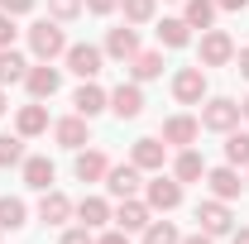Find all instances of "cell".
<instances>
[{
	"instance_id": "cell-30",
	"label": "cell",
	"mask_w": 249,
	"mask_h": 244,
	"mask_svg": "<svg viewBox=\"0 0 249 244\" xmlns=\"http://www.w3.org/2000/svg\"><path fill=\"white\" fill-rule=\"evenodd\" d=\"M24 163V134H0V168Z\"/></svg>"
},
{
	"instance_id": "cell-33",
	"label": "cell",
	"mask_w": 249,
	"mask_h": 244,
	"mask_svg": "<svg viewBox=\"0 0 249 244\" xmlns=\"http://www.w3.org/2000/svg\"><path fill=\"white\" fill-rule=\"evenodd\" d=\"M225 163H235V168H240V163H249V134H235V129H230V144H225Z\"/></svg>"
},
{
	"instance_id": "cell-24",
	"label": "cell",
	"mask_w": 249,
	"mask_h": 244,
	"mask_svg": "<svg viewBox=\"0 0 249 244\" xmlns=\"http://www.w3.org/2000/svg\"><path fill=\"white\" fill-rule=\"evenodd\" d=\"M77 220H82L87 230L106 225V220H110V201H101V196H82V201H77Z\"/></svg>"
},
{
	"instance_id": "cell-42",
	"label": "cell",
	"mask_w": 249,
	"mask_h": 244,
	"mask_svg": "<svg viewBox=\"0 0 249 244\" xmlns=\"http://www.w3.org/2000/svg\"><path fill=\"white\" fill-rule=\"evenodd\" d=\"M230 244H249V230H230Z\"/></svg>"
},
{
	"instance_id": "cell-28",
	"label": "cell",
	"mask_w": 249,
	"mask_h": 244,
	"mask_svg": "<svg viewBox=\"0 0 249 244\" xmlns=\"http://www.w3.org/2000/svg\"><path fill=\"white\" fill-rule=\"evenodd\" d=\"M24 201H19V196H0V230H19V225H24Z\"/></svg>"
},
{
	"instance_id": "cell-39",
	"label": "cell",
	"mask_w": 249,
	"mask_h": 244,
	"mask_svg": "<svg viewBox=\"0 0 249 244\" xmlns=\"http://www.w3.org/2000/svg\"><path fill=\"white\" fill-rule=\"evenodd\" d=\"M235 67H240V77L249 82V48H240V53H235Z\"/></svg>"
},
{
	"instance_id": "cell-29",
	"label": "cell",
	"mask_w": 249,
	"mask_h": 244,
	"mask_svg": "<svg viewBox=\"0 0 249 244\" xmlns=\"http://www.w3.org/2000/svg\"><path fill=\"white\" fill-rule=\"evenodd\" d=\"M182 235H178V225L173 220H149L144 225V244H178Z\"/></svg>"
},
{
	"instance_id": "cell-8",
	"label": "cell",
	"mask_w": 249,
	"mask_h": 244,
	"mask_svg": "<svg viewBox=\"0 0 249 244\" xmlns=\"http://www.w3.org/2000/svg\"><path fill=\"white\" fill-rule=\"evenodd\" d=\"M110 110H115L120 120H139V115H144V91H139V82H120V87L110 91Z\"/></svg>"
},
{
	"instance_id": "cell-45",
	"label": "cell",
	"mask_w": 249,
	"mask_h": 244,
	"mask_svg": "<svg viewBox=\"0 0 249 244\" xmlns=\"http://www.w3.org/2000/svg\"><path fill=\"white\" fill-rule=\"evenodd\" d=\"M245 168H249V163H245ZM245 187H249V173H245Z\"/></svg>"
},
{
	"instance_id": "cell-27",
	"label": "cell",
	"mask_w": 249,
	"mask_h": 244,
	"mask_svg": "<svg viewBox=\"0 0 249 244\" xmlns=\"http://www.w3.org/2000/svg\"><path fill=\"white\" fill-rule=\"evenodd\" d=\"M192 29H211V19H216V0H187V15H182Z\"/></svg>"
},
{
	"instance_id": "cell-31",
	"label": "cell",
	"mask_w": 249,
	"mask_h": 244,
	"mask_svg": "<svg viewBox=\"0 0 249 244\" xmlns=\"http://www.w3.org/2000/svg\"><path fill=\"white\" fill-rule=\"evenodd\" d=\"M120 5H124V19L129 24H149L154 10H158V0H120Z\"/></svg>"
},
{
	"instance_id": "cell-26",
	"label": "cell",
	"mask_w": 249,
	"mask_h": 244,
	"mask_svg": "<svg viewBox=\"0 0 249 244\" xmlns=\"http://www.w3.org/2000/svg\"><path fill=\"white\" fill-rule=\"evenodd\" d=\"M24 72H29V62L19 58L15 48H0V87H10V82H24Z\"/></svg>"
},
{
	"instance_id": "cell-38",
	"label": "cell",
	"mask_w": 249,
	"mask_h": 244,
	"mask_svg": "<svg viewBox=\"0 0 249 244\" xmlns=\"http://www.w3.org/2000/svg\"><path fill=\"white\" fill-rule=\"evenodd\" d=\"M115 5H120V0H87V10H91V15H110Z\"/></svg>"
},
{
	"instance_id": "cell-35",
	"label": "cell",
	"mask_w": 249,
	"mask_h": 244,
	"mask_svg": "<svg viewBox=\"0 0 249 244\" xmlns=\"http://www.w3.org/2000/svg\"><path fill=\"white\" fill-rule=\"evenodd\" d=\"M34 5H38V0H0V10H5V15H15V19H19V15H29Z\"/></svg>"
},
{
	"instance_id": "cell-23",
	"label": "cell",
	"mask_w": 249,
	"mask_h": 244,
	"mask_svg": "<svg viewBox=\"0 0 249 244\" xmlns=\"http://www.w3.org/2000/svg\"><path fill=\"white\" fill-rule=\"evenodd\" d=\"M15 129H19L24 139H34V134H43V129H48V110H43L38 101H34V105H24V110L15 115Z\"/></svg>"
},
{
	"instance_id": "cell-14",
	"label": "cell",
	"mask_w": 249,
	"mask_h": 244,
	"mask_svg": "<svg viewBox=\"0 0 249 244\" xmlns=\"http://www.w3.org/2000/svg\"><path fill=\"white\" fill-rule=\"evenodd\" d=\"M106 187H110V196H134L139 192V168L134 163H115V168H106Z\"/></svg>"
},
{
	"instance_id": "cell-15",
	"label": "cell",
	"mask_w": 249,
	"mask_h": 244,
	"mask_svg": "<svg viewBox=\"0 0 249 244\" xmlns=\"http://www.w3.org/2000/svg\"><path fill=\"white\" fill-rule=\"evenodd\" d=\"M134 53H139V34L129 29V24H120V29H110V34H106V58L129 62Z\"/></svg>"
},
{
	"instance_id": "cell-5",
	"label": "cell",
	"mask_w": 249,
	"mask_h": 244,
	"mask_svg": "<svg viewBox=\"0 0 249 244\" xmlns=\"http://www.w3.org/2000/svg\"><path fill=\"white\" fill-rule=\"evenodd\" d=\"M106 62V48H91V43H67V72H77L82 82H91Z\"/></svg>"
},
{
	"instance_id": "cell-32",
	"label": "cell",
	"mask_w": 249,
	"mask_h": 244,
	"mask_svg": "<svg viewBox=\"0 0 249 244\" xmlns=\"http://www.w3.org/2000/svg\"><path fill=\"white\" fill-rule=\"evenodd\" d=\"M87 10V0H48V15L58 19V24H67V19H77Z\"/></svg>"
},
{
	"instance_id": "cell-17",
	"label": "cell",
	"mask_w": 249,
	"mask_h": 244,
	"mask_svg": "<svg viewBox=\"0 0 249 244\" xmlns=\"http://www.w3.org/2000/svg\"><path fill=\"white\" fill-rule=\"evenodd\" d=\"M19 168H24V187H34V192H48V187H53V177H58V173H53V163H48L43 153L24 158Z\"/></svg>"
},
{
	"instance_id": "cell-16",
	"label": "cell",
	"mask_w": 249,
	"mask_h": 244,
	"mask_svg": "<svg viewBox=\"0 0 249 244\" xmlns=\"http://www.w3.org/2000/svg\"><path fill=\"white\" fill-rule=\"evenodd\" d=\"M106 168H110V158H106V153L101 149H77V163H72V173H77V177H82V182H101V177H106Z\"/></svg>"
},
{
	"instance_id": "cell-22",
	"label": "cell",
	"mask_w": 249,
	"mask_h": 244,
	"mask_svg": "<svg viewBox=\"0 0 249 244\" xmlns=\"http://www.w3.org/2000/svg\"><path fill=\"white\" fill-rule=\"evenodd\" d=\"M129 77H134V82H154V77H163V53H144V48H139V53L129 58Z\"/></svg>"
},
{
	"instance_id": "cell-40",
	"label": "cell",
	"mask_w": 249,
	"mask_h": 244,
	"mask_svg": "<svg viewBox=\"0 0 249 244\" xmlns=\"http://www.w3.org/2000/svg\"><path fill=\"white\" fill-rule=\"evenodd\" d=\"M178 244H211V235H206V230H196V235H187V240H178Z\"/></svg>"
},
{
	"instance_id": "cell-9",
	"label": "cell",
	"mask_w": 249,
	"mask_h": 244,
	"mask_svg": "<svg viewBox=\"0 0 249 244\" xmlns=\"http://www.w3.org/2000/svg\"><path fill=\"white\" fill-rule=\"evenodd\" d=\"M196 134H201V120H192V115H168L163 120V144H173V149H192Z\"/></svg>"
},
{
	"instance_id": "cell-4",
	"label": "cell",
	"mask_w": 249,
	"mask_h": 244,
	"mask_svg": "<svg viewBox=\"0 0 249 244\" xmlns=\"http://www.w3.org/2000/svg\"><path fill=\"white\" fill-rule=\"evenodd\" d=\"M235 62V38L225 29H206L201 34V67H225Z\"/></svg>"
},
{
	"instance_id": "cell-19",
	"label": "cell",
	"mask_w": 249,
	"mask_h": 244,
	"mask_svg": "<svg viewBox=\"0 0 249 244\" xmlns=\"http://www.w3.org/2000/svg\"><path fill=\"white\" fill-rule=\"evenodd\" d=\"M72 211H77V206H72L62 192H53V187H48V192H43V201H38V220H43V225H62Z\"/></svg>"
},
{
	"instance_id": "cell-11",
	"label": "cell",
	"mask_w": 249,
	"mask_h": 244,
	"mask_svg": "<svg viewBox=\"0 0 249 244\" xmlns=\"http://www.w3.org/2000/svg\"><path fill=\"white\" fill-rule=\"evenodd\" d=\"M53 139L62 149H82V144H91V120L87 115H67V120L53 124Z\"/></svg>"
},
{
	"instance_id": "cell-21",
	"label": "cell",
	"mask_w": 249,
	"mask_h": 244,
	"mask_svg": "<svg viewBox=\"0 0 249 244\" xmlns=\"http://www.w3.org/2000/svg\"><path fill=\"white\" fill-rule=\"evenodd\" d=\"M173 177H178V182H201V177H206L201 153H196V149H182V153H178V163H173Z\"/></svg>"
},
{
	"instance_id": "cell-37",
	"label": "cell",
	"mask_w": 249,
	"mask_h": 244,
	"mask_svg": "<svg viewBox=\"0 0 249 244\" xmlns=\"http://www.w3.org/2000/svg\"><path fill=\"white\" fill-rule=\"evenodd\" d=\"M96 244H129V235H124L120 225H115V230H106V235H101V240H96Z\"/></svg>"
},
{
	"instance_id": "cell-36",
	"label": "cell",
	"mask_w": 249,
	"mask_h": 244,
	"mask_svg": "<svg viewBox=\"0 0 249 244\" xmlns=\"http://www.w3.org/2000/svg\"><path fill=\"white\" fill-rule=\"evenodd\" d=\"M62 244H96V240H91V230H87V225H77V230H67V235H62Z\"/></svg>"
},
{
	"instance_id": "cell-43",
	"label": "cell",
	"mask_w": 249,
	"mask_h": 244,
	"mask_svg": "<svg viewBox=\"0 0 249 244\" xmlns=\"http://www.w3.org/2000/svg\"><path fill=\"white\" fill-rule=\"evenodd\" d=\"M240 115H249V96H245V101H240Z\"/></svg>"
},
{
	"instance_id": "cell-6",
	"label": "cell",
	"mask_w": 249,
	"mask_h": 244,
	"mask_svg": "<svg viewBox=\"0 0 249 244\" xmlns=\"http://www.w3.org/2000/svg\"><path fill=\"white\" fill-rule=\"evenodd\" d=\"M178 206H182V182L158 173L149 182V211H178Z\"/></svg>"
},
{
	"instance_id": "cell-41",
	"label": "cell",
	"mask_w": 249,
	"mask_h": 244,
	"mask_svg": "<svg viewBox=\"0 0 249 244\" xmlns=\"http://www.w3.org/2000/svg\"><path fill=\"white\" fill-rule=\"evenodd\" d=\"M249 0H216V10H245Z\"/></svg>"
},
{
	"instance_id": "cell-7",
	"label": "cell",
	"mask_w": 249,
	"mask_h": 244,
	"mask_svg": "<svg viewBox=\"0 0 249 244\" xmlns=\"http://www.w3.org/2000/svg\"><path fill=\"white\" fill-rule=\"evenodd\" d=\"M173 96H178L182 105H201V96H206V72H201V67H182V72L173 77Z\"/></svg>"
},
{
	"instance_id": "cell-13",
	"label": "cell",
	"mask_w": 249,
	"mask_h": 244,
	"mask_svg": "<svg viewBox=\"0 0 249 244\" xmlns=\"http://www.w3.org/2000/svg\"><path fill=\"white\" fill-rule=\"evenodd\" d=\"M206 187H211V196H220V201H235L245 192V177L235 173V163H225V168H211L206 173Z\"/></svg>"
},
{
	"instance_id": "cell-12",
	"label": "cell",
	"mask_w": 249,
	"mask_h": 244,
	"mask_svg": "<svg viewBox=\"0 0 249 244\" xmlns=\"http://www.w3.org/2000/svg\"><path fill=\"white\" fill-rule=\"evenodd\" d=\"M24 87H29V96H34V101H48V96H58L62 77H58V67L38 62V67H29V72H24Z\"/></svg>"
},
{
	"instance_id": "cell-44",
	"label": "cell",
	"mask_w": 249,
	"mask_h": 244,
	"mask_svg": "<svg viewBox=\"0 0 249 244\" xmlns=\"http://www.w3.org/2000/svg\"><path fill=\"white\" fill-rule=\"evenodd\" d=\"M5 105H10V101H5V91H0V115H5Z\"/></svg>"
},
{
	"instance_id": "cell-1",
	"label": "cell",
	"mask_w": 249,
	"mask_h": 244,
	"mask_svg": "<svg viewBox=\"0 0 249 244\" xmlns=\"http://www.w3.org/2000/svg\"><path fill=\"white\" fill-rule=\"evenodd\" d=\"M29 48H34V58L38 62H53L58 53H67V34H62L58 19H38L29 29Z\"/></svg>"
},
{
	"instance_id": "cell-34",
	"label": "cell",
	"mask_w": 249,
	"mask_h": 244,
	"mask_svg": "<svg viewBox=\"0 0 249 244\" xmlns=\"http://www.w3.org/2000/svg\"><path fill=\"white\" fill-rule=\"evenodd\" d=\"M15 15H5V10H0V48H15Z\"/></svg>"
},
{
	"instance_id": "cell-18",
	"label": "cell",
	"mask_w": 249,
	"mask_h": 244,
	"mask_svg": "<svg viewBox=\"0 0 249 244\" xmlns=\"http://www.w3.org/2000/svg\"><path fill=\"white\" fill-rule=\"evenodd\" d=\"M72 105H77V115H87V120H91V115H101V110L110 105V96L101 91L96 82H82V87H77V96H72Z\"/></svg>"
},
{
	"instance_id": "cell-10",
	"label": "cell",
	"mask_w": 249,
	"mask_h": 244,
	"mask_svg": "<svg viewBox=\"0 0 249 244\" xmlns=\"http://www.w3.org/2000/svg\"><path fill=\"white\" fill-rule=\"evenodd\" d=\"M163 158H168L163 139H134V149H129V163L139 173H163Z\"/></svg>"
},
{
	"instance_id": "cell-20",
	"label": "cell",
	"mask_w": 249,
	"mask_h": 244,
	"mask_svg": "<svg viewBox=\"0 0 249 244\" xmlns=\"http://www.w3.org/2000/svg\"><path fill=\"white\" fill-rule=\"evenodd\" d=\"M115 225H120L124 235H129V230H144V225H149V201H134V196H124L120 211H115Z\"/></svg>"
},
{
	"instance_id": "cell-2",
	"label": "cell",
	"mask_w": 249,
	"mask_h": 244,
	"mask_svg": "<svg viewBox=\"0 0 249 244\" xmlns=\"http://www.w3.org/2000/svg\"><path fill=\"white\" fill-rule=\"evenodd\" d=\"M196 225L216 240V235H230V230H235V215H230V206H225L220 196H211V201L196 206Z\"/></svg>"
},
{
	"instance_id": "cell-25",
	"label": "cell",
	"mask_w": 249,
	"mask_h": 244,
	"mask_svg": "<svg viewBox=\"0 0 249 244\" xmlns=\"http://www.w3.org/2000/svg\"><path fill=\"white\" fill-rule=\"evenodd\" d=\"M158 43H163V48H187V43H192V24H187V19H163V24H158Z\"/></svg>"
},
{
	"instance_id": "cell-3",
	"label": "cell",
	"mask_w": 249,
	"mask_h": 244,
	"mask_svg": "<svg viewBox=\"0 0 249 244\" xmlns=\"http://www.w3.org/2000/svg\"><path fill=\"white\" fill-rule=\"evenodd\" d=\"M235 124H240V105H235V101H225V96L206 101V110H201V129H211V134H230Z\"/></svg>"
}]
</instances>
